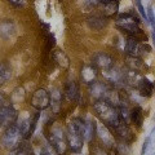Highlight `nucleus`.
I'll list each match as a JSON object with an SVG mask.
<instances>
[{
    "label": "nucleus",
    "instance_id": "obj_16",
    "mask_svg": "<svg viewBox=\"0 0 155 155\" xmlns=\"http://www.w3.org/2000/svg\"><path fill=\"white\" fill-rule=\"evenodd\" d=\"M137 91L142 97H151L154 93V84L147 79V78L143 76L137 85Z\"/></svg>",
    "mask_w": 155,
    "mask_h": 155
},
{
    "label": "nucleus",
    "instance_id": "obj_4",
    "mask_svg": "<svg viewBox=\"0 0 155 155\" xmlns=\"http://www.w3.org/2000/svg\"><path fill=\"white\" fill-rule=\"evenodd\" d=\"M116 26L120 28L122 31L127 32L129 36H134L137 38L142 35V31L140 28V21L138 18H136L134 16L129 13H124L116 18Z\"/></svg>",
    "mask_w": 155,
    "mask_h": 155
},
{
    "label": "nucleus",
    "instance_id": "obj_12",
    "mask_svg": "<svg viewBox=\"0 0 155 155\" xmlns=\"http://www.w3.org/2000/svg\"><path fill=\"white\" fill-rule=\"evenodd\" d=\"M104 75L106 76V79L110 84L116 85V84H124V72H122L119 69H115L113 66L109 70L104 71Z\"/></svg>",
    "mask_w": 155,
    "mask_h": 155
},
{
    "label": "nucleus",
    "instance_id": "obj_8",
    "mask_svg": "<svg viewBox=\"0 0 155 155\" xmlns=\"http://www.w3.org/2000/svg\"><path fill=\"white\" fill-rule=\"evenodd\" d=\"M114 57L105 52H97L92 57V65L96 66L98 70H109L114 66Z\"/></svg>",
    "mask_w": 155,
    "mask_h": 155
},
{
    "label": "nucleus",
    "instance_id": "obj_29",
    "mask_svg": "<svg viewBox=\"0 0 155 155\" xmlns=\"http://www.w3.org/2000/svg\"><path fill=\"white\" fill-rule=\"evenodd\" d=\"M149 145H150V137H147L146 140H145V142L142 145V150H141V155H145V153L147 151V147H149Z\"/></svg>",
    "mask_w": 155,
    "mask_h": 155
},
{
    "label": "nucleus",
    "instance_id": "obj_22",
    "mask_svg": "<svg viewBox=\"0 0 155 155\" xmlns=\"http://www.w3.org/2000/svg\"><path fill=\"white\" fill-rule=\"evenodd\" d=\"M143 111L141 107H138V106H136L130 110V122L134 123V125H137V127H141L142 123H143Z\"/></svg>",
    "mask_w": 155,
    "mask_h": 155
},
{
    "label": "nucleus",
    "instance_id": "obj_19",
    "mask_svg": "<svg viewBox=\"0 0 155 155\" xmlns=\"http://www.w3.org/2000/svg\"><path fill=\"white\" fill-rule=\"evenodd\" d=\"M127 66L129 67V70L138 71V72H142L146 69L145 62L140 57H136V56H127Z\"/></svg>",
    "mask_w": 155,
    "mask_h": 155
},
{
    "label": "nucleus",
    "instance_id": "obj_23",
    "mask_svg": "<svg viewBox=\"0 0 155 155\" xmlns=\"http://www.w3.org/2000/svg\"><path fill=\"white\" fill-rule=\"evenodd\" d=\"M12 70L5 62H0V85H4L11 79Z\"/></svg>",
    "mask_w": 155,
    "mask_h": 155
},
{
    "label": "nucleus",
    "instance_id": "obj_27",
    "mask_svg": "<svg viewBox=\"0 0 155 155\" xmlns=\"http://www.w3.org/2000/svg\"><path fill=\"white\" fill-rule=\"evenodd\" d=\"M134 3H136V7H137L140 14H141V17L145 19V21H149V17H147L146 12H145V8H143V5H142L141 0H134Z\"/></svg>",
    "mask_w": 155,
    "mask_h": 155
},
{
    "label": "nucleus",
    "instance_id": "obj_18",
    "mask_svg": "<svg viewBox=\"0 0 155 155\" xmlns=\"http://www.w3.org/2000/svg\"><path fill=\"white\" fill-rule=\"evenodd\" d=\"M125 53H127V56H136V57H138L140 43H138L137 38L129 36L127 39V41H125Z\"/></svg>",
    "mask_w": 155,
    "mask_h": 155
},
{
    "label": "nucleus",
    "instance_id": "obj_28",
    "mask_svg": "<svg viewBox=\"0 0 155 155\" xmlns=\"http://www.w3.org/2000/svg\"><path fill=\"white\" fill-rule=\"evenodd\" d=\"M7 2L11 4V5L16 7V8H19V7L25 5V0H7Z\"/></svg>",
    "mask_w": 155,
    "mask_h": 155
},
{
    "label": "nucleus",
    "instance_id": "obj_20",
    "mask_svg": "<svg viewBox=\"0 0 155 155\" xmlns=\"http://www.w3.org/2000/svg\"><path fill=\"white\" fill-rule=\"evenodd\" d=\"M14 30L16 28H14L13 22L9 21V19L0 23V36L3 39H11L14 34Z\"/></svg>",
    "mask_w": 155,
    "mask_h": 155
},
{
    "label": "nucleus",
    "instance_id": "obj_2",
    "mask_svg": "<svg viewBox=\"0 0 155 155\" xmlns=\"http://www.w3.org/2000/svg\"><path fill=\"white\" fill-rule=\"evenodd\" d=\"M67 143L72 153H79L84 143V119L74 118L67 125Z\"/></svg>",
    "mask_w": 155,
    "mask_h": 155
},
{
    "label": "nucleus",
    "instance_id": "obj_24",
    "mask_svg": "<svg viewBox=\"0 0 155 155\" xmlns=\"http://www.w3.org/2000/svg\"><path fill=\"white\" fill-rule=\"evenodd\" d=\"M118 9H119V0L113 2L110 4H105V5H104V16L106 18L114 17L115 14L118 13Z\"/></svg>",
    "mask_w": 155,
    "mask_h": 155
},
{
    "label": "nucleus",
    "instance_id": "obj_9",
    "mask_svg": "<svg viewBox=\"0 0 155 155\" xmlns=\"http://www.w3.org/2000/svg\"><path fill=\"white\" fill-rule=\"evenodd\" d=\"M80 76H81V80L83 83L87 85H92L93 83H96L97 80V76H98V69L93 65H84L81 67V71H80Z\"/></svg>",
    "mask_w": 155,
    "mask_h": 155
},
{
    "label": "nucleus",
    "instance_id": "obj_30",
    "mask_svg": "<svg viewBox=\"0 0 155 155\" xmlns=\"http://www.w3.org/2000/svg\"><path fill=\"white\" fill-rule=\"evenodd\" d=\"M54 41H56V39L53 35H49V39H48V49H51V48L54 47Z\"/></svg>",
    "mask_w": 155,
    "mask_h": 155
},
{
    "label": "nucleus",
    "instance_id": "obj_25",
    "mask_svg": "<svg viewBox=\"0 0 155 155\" xmlns=\"http://www.w3.org/2000/svg\"><path fill=\"white\" fill-rule=\"evenodd\" d=\"M16 155H34V150L28 142H22L16 150Z\"/></svg>",
    "mask_w": 155,
    "mask_h": 155
},
{
    "label": "nucleus",
    "instance_id": "obj_3",
    "mask_svg": "<svg viewBox=\"0 0 155 155\" xmlns=\"http://www.w3.org/2000/svg\"><path fill=\"white\" fill-rule=\"evenodd\" d=\"M23 138H25V136H23L19 125L17 123H14L7 127V130L4 132L2 138V145L4 149L12 151V150H17V147L22 143Z\"/></svg>",
    "mask_w": 155,
    "mask_h": 155
},
{
    "label": "nucleus",
    "instance_id": "obj_15",
    "mask_svg": "<svg viewBox=\"0 0 155 155\" xmlns=\"http://www.w3.org/2000/svg\"><path fill=\"white\" fill-rule=\"evenodd\" d=\"M97 134V124L92 118L84 120V141L92 142Z\"/></svg>",
    "mask_w": 155,
    "mask_h": 155
},
{
    "label": "nucleus",
    "instance_id": "obj_32",
    "mask_svg": "<svg viewBox=\"0 0 155 155\" xmlns=\"http://www.w3.org/2000/svg\"><path fill=\"white\" fill-rule=\"evenodd\" d=\"M113 2H116V0H98V3L100 4H110V3H113Z\"/></svg>",
    "mask_w": 155,
    "mask_h": 155
},
{
    "label": "nucleus",
    "instance_id": "obj_6",
    "mask_svg": "<svg viewBox=\"0 0 155 155\" xmlns=\"http://www.w3.org/2000/svg\"><path fill=\"white\" fill-rule=\"evenodd\" d=\"M30 105L34 109H36L38 111L48 109L51 106V93L44 88L36 89L31 97Z\"/></svg>",
    "mask_w": 155,
    "mask_h": 155
},
{
    "label": "nucleus",
    "instance_id": "obj_5",
    "mask_svg": "<svg viewBox=\"0 0 155 155\" xmlns=\"http://www.w3.org/2000/svg\"><path fill=\"white\" fill-rule=\"evenodd\" d=\"M48 140H49V143L57 150V153L60 155H64L67 151V147H69L67 136L61 127L54 125L51 130V134H49V137H48Z\"/></svg>",
    "mask_w": 155,
    "mask_h": 155
},
{
    "label": "nucleus",
    "instance_id": "obj_11",
    "mask_svg": "<svg viewBox=\"0 0 155 155\" xmlns=\"http://www.w3.org/2000/svg\"><path fill=\"white\" fill-rule=\"evenodd\" d=\"M114 130L116 132V134L119 136V138L122 141H125V142H132L134 140V134L132 132V129L128 125V123H124V122H120L119 125H116L114 128Z\"/></svg>",
    "mask_w": 155,
    "mask_h": 155
},
{
    "label": "nucleus",
    "instance_id": "obj_10",
    "mask_svg": "<svg viewBox=\"0 0 155 155\" xmlns=\"http://www.w3.org/2000/svg\"><path fill=\"white\" fill-rule=\"evenodd\" d=\"M97 134H98L101 141H102L104 146L109 147V149H114L115 141H114V137H113V134H111L107 125H105V124L97 125Z\"/></svg>",
    "mask_w": 155,
    "mask_h": 155
},
{
    "label": "nucleus",
    "instance_id": "obj_7",
    "mask_svg": "<svg viewBox=\"0 0 155 155\" xmlns=\"http://www.w3.org/2000/svg\"><path fill=\"white\" fill-rule=\"evenodd\" d=\"M18 114L12 105H5L0 107V127H9L17 122Z\"/></svg>",
    "mask_w": 155,
    "mask_h": 155
},
{
    "label": "nucleus",
    "instance_id": "obj_33",
    "mask_svg": "<svg viewBox=\"0 0 155 155\" xmlns=\"http://www.w3.org/2000/svg\"><path fill=\"white\" fill-rule=\"evenodd\" d=\"M154 132H155V129H154Z\"/></svg>",
    "mask_w": 155,
    "mask_h": 155
},
{
    "label": "nucleus",
    "instance_id": "obj_31",
    "mask_svg": "<svg viewBox=\"0 0 155 155\" xmlns=\"http://www.w3.org/2000/svg\"><path fill=\"white\" fill-rule=\"evenodd\" d=\"M5 106V97H4L3 93H0V107Z\"/></svg>",
    "mask_w": 155,
    "mask_h": 155
},
{
    "label": "nucleus",
    "instance_id": "obj_14",
    "mask_svg": "<svg viewBox=\"0 0 155 155\" xmlns=\"http://www.w3.org/2000/svg\"><path fill=\"white\" fill-rule=\"evenodd\" d=\"M51 107L53 114H60L62 109V91L54 88L51 92Z\"/></svg>",
    "mask_w": 155,
    "mask_h": 155
},
{
    "label": "nucleus",
    "instance_id": "obj_17",
    "mask_svg": "<svg viewBox=\"0 0 155 155\" xmlns=\"http://www.w3.org/2000/svg\"><path fill=\"white\" fill-rule=\"evenodd\" d=\"M52 58L60 67H62V69H69L70 60H69V57L66 56V53L64 51H61V49L53 51L52 52Z\"/></svg>",
    "mask_w": 155,
    "mask_h": 155
},
{
    "label": "nucleus",
    "instance_id": "obj_13",
    "mask_svg": "<svg viewBox=\"0 0 155 155\" xmlns=\"http://www.w3.org/2000/svg\"><path fill=\"white\" fill-rule=\"evenodd\" d=\"M65 96L71 102H76L79 98V85L75 80H69L65 84Z\"/></svg>",
    "mask_w": 155,
    "mask_h": 155
},
{
    "label": "nucleus",
    "instance_id": "obj_21",
    "mask_svg": "<svg viewBox=\"0 0 155 155\" xmlns=\"http://www.w3.org/2000/svg\"><path fill=\"white\" fill-rule=\"evenodd\" d=\"M88 25L91 28H93V30H101V28H104L106 25H107V21H106V17L104 16H92L88 18Z\"/></svg>",
    "mask_w": 155,
    "mask_h": 155
},
{
    "label": "nucleus",
    "instance_id": "obj_1",
    "mask_svg": "<svg viewBox=\"0 0 155 155\" xmlns=\"http://www.w3.org/2000/svg\"><path fill=\"white\" fill-rule=\"evenodd\" d=\"M93 110L101 122L105 125H107L109 128H115L122 122L119 115V109L105 100H97L93 104Z\"/></svg>",
    "mask_w": 155,
    "mask_h": 155
},
{
    "label": "nucleus",
    "instance_id": "obj_26",
    "mask_svg": "<svg viewBox=\"0 0 155 155\" xmlns=\"http://www.w3.org/2000/svg\"><path fill=\"white\" fill-rule=\"evenodd\" d=\"M41 155H60V154H58L57 150L48 142L41 147Z\"/></svg>",
    "mask_w": 155,
    "mask_h": 155
}]
</instances>
